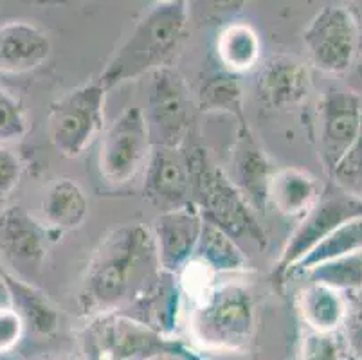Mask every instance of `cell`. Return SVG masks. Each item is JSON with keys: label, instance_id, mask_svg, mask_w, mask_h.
Wrapping results in <instances>:
<instances>
[{"label": "cell", "instance_id": "1", "mask_svg": "<svg viewBox=\"0 0 362 360\" xmlns=\"http://www.w3.org/2000/svg\"><path fill=\"white\" fill-rule=\"evenodd\" d=\"M156 238L148 227L128 223L110 231L88 262L78 305L96 317L136 306L163 276Z\"/></svg>", "mask_w": 362, "mask_h": 360}, {"label": "cell", "instance_id": "2", "mask_svg": "<svg viewBox=\"0 0 362 360\" xmlns=\"http://www.w3.org/2000/svg\"><path fill=\"white\" fill-rule=\"evenodd\" d=\"M187 24L186 0H159V4L137 22L127 42L101 72L103 87L108 91L164 67L182 44Z\"/></svg>", "mask_w": 362, "mask_h": 360}, {"label": "cell", "instance_id": "3", "mask_svg": "<svg viewBox=\"0 0 362 360\" xmlns=\"http://www.w3.org/2000/svg\"><path fill=\"white\" fill-rule=\"evenodd\" d=\"M187 151L192 173V202L199 207L204 220L235 240L249 238L259 249L267 247V234L256 218L255 207L223 173L207 151L193 146Z\"/></svg>", "mask_w": 362, "mask_h": 360}, {"label": "cell", "instance_id": "4", "mask_svg": "<svg viewBox=\"0 0 362 360\" xmlns=\"http://www.w3.org/2000/svg\"><path fill=\"white\" fill-rule=\"evenodd\" d=\"M256 310L251 290L240 281L213 285L199 297L189 332L200 348L216 353L245 352L252 342Z\"/></svg>", "mask_w": 362, "mask_h": 360}, {"label": "cell", "instance_id": "5", "mask_svg": "<svg viewBox=\"0 0 362 360\" xmlns=\"http://www.w3.org/2000/svg\"><path fill=\"white\" fill-rule=\"evenodd\" d=\"M107 88L100 79L72 88L56 99L49 110V139L67 158L83 155L100 137L105 123Z\"/></svg>", "mask_w": 362, "mask_h": 360}, {"label": "cell", "instance_id": "6", "mask_svg": "<svg viewBox=\"0 0 362 360\" xmlns=\"http://www.w3.org/2000/svg\"><path fill=\"white\" fill-rule=\"evenodd\" d=\"M171 342L150 325L123 312L90 317L81 333L87 360H150Z\"/></svg>", "mask_w": 362, "mask_h": 360}, {"label": "cell", "instance_id": "7", "mask_svg": "<svg viewBox=\"0 0 362 360\" xmlns=\"http://www.w3.org/2000/svg\"><path fill=\"white\" fill-rule=\"evenodd\" d=\"M358 216H362V200L346 193L334 182L325 187L317 202L305 216H301V222L283 247L274 265L276 279H287L292 269L325 238L330 236L342 223Z\"/></svg>", "mask_w": 362, "mask_h": 360}, {"label": "cell", "instance_id": "8", "mask_svg": "<svg viewBox=\"0 0 362 360\" xmlns=\"http://www.w3.org/2000/svg\"><path fill=\"white\" fill-rule=\"evenodd\" d=\"M151 150L153 144L143 110L128 107L103 135L98 158L101 178L114 187L127 186L146 170Z\"/></svg>", "mask_w": 362, "mask_h": 360}, {"label": "cell", "instance_id": "9", "mask_svg": "<svg viewBox=\"0 0 362 360\" xmlns=\"http://www.w3.org/2000/svg\"><path fill=\"white\" fill-rule=\"evenodd\" d=\"M148 107L143 112L153 146L182 148L192 127V98L182 76L171 67L150 74Z\"/></svg>", "mask_w": 362, "mask_h": 360}, {"label": "cell", "instance_id": "10", "mask_svg": "<svg viewBox=\"0 0 362 360\" xmlns=\"http://www.w3.org/2000/svg\"><path fill=\"white\" fill-rule=\"evenodd\" d=\"M362 128V98L350 88L330 87L315 108V143L325 173L330 177L357 141Z\"/></svg>", "mask_w": 362, "mask_h": 360}, {"label": "cell", "instance_id": "11", "mask_svg": "<svg viewBox=\"0 0 362 360\" xmlns=\"http://www.w3.org/2000/svg\"><path fill=\"white\" fill-rule=\"evenodd\" d=\"M308 62L327 74H344L354 65L358 47V28L344 8L325 6L303 31Z\"/></svg>", "mask_w": 362, "mask_h": 360}, {"label": "cell", "instance_id": "12", "mask_svg": "<svg viewBox=\"0 0 362 360\" xmlns=\"http://www.w3.org/2000/svg\"><path fill=\"white\" fill-rule=\"evenodd\" d=\"M204 229V216L193 202L175 209L160 211L156 216L151 233L156 238L157 252L163 270L179 274L195 257L200 234Z\"/></svg>", "mask_w": 362, "mask_h": 360}, {"label": "cell", "instance_id": "13", "mask_svg": "<svg viewBox=\"0 0 362 360\" xmlns=\"http://www.w3.org/2000/svg\"><path fill=\"white\" fill-rule=\"evenodd\" d=\"M144 197L160 211L192 202V173L184 146H153L144 170Z\"/></svg>", "mask_w": 362, "mask_h": 360}, {"label": "cell", "instance_id": "14", "mask_svg": "<svg viewBox=\"0 0 362 360\" xmlns=\"http://www.w3.org/2000/svg\"><path fill=\"white\" fill-rule=\"evenodd\" d=\"M231 170L229 178L235 186L242 191L255 211L263 213L269 206V182L274 171L245 119L238 121V132L231 151Z\"/></svg>", "mask_w": 362, "mask_h": 360}, {"label": "cell", "instance_id": "15", "mask_svg": "<svg viewBox=\"0 0 362 360\" xmlns=\"http://www.w3.org/2000/svg\"><path fill=\"white\" fill-rule=\"evenodd\" d=\"M256 91L263 105L272 110L296 108L312 94L310 71L296 56H271L262 65Z\"/></svg>", "mask_w": 362, "mask_h": 360}, {"label": "cell", "instance_id": "16", "mask_svg": "<svg viewBox=\"0 0 362 360\" xmlns=\"http://www.w3.org/2000/svg\"><path fill=\"white\" fill-rule=\"evenodd\" d=\"M49 233L24 207L13 206L0 213V252L18 269H40L47 256Z\"/></svg>", "mask_w": 362, "mask_h": 360}, {"label": "cell", "instance_id": "17", "mask_svg": "<svg viewBox=\"0 0 362 360\" xmlns=\"http://www.w3.org/2000/svg\"><path fill=\"white\" fill-rule=\"evenodd\" d=\"M51 56V40L35 24L8 22L0 25V72L24 74L42 67Z\"/></svg>", "mask_w": 362, "mask_h": 360}, {"label": "cell", "instance_id": "18", "mask_svg": "<svg viewBox=\"0 0 362 360\" xmlns=\"http://www.w3.org/2000/svg\"><path fill=\"white\" fill-rule=\"evenodd\" d=\"M350 297L328 285L308 281L296 296L299 319L307 330L332 333L342 328Z\"/></svg>", "mask_w": 362, "mask_h": 360}, {"label": "cell", "instance_id": "19", "mask_svg": "<svg viewBox=\"0 0 362 360\" xmlns=\"http://www.w3.org/2000/svg\"><path fill=\"white\" fill-rule=\"evenodd\" d=\"M321 193L317 178L299 168L276 170L269 182V204L283 216H305Z\"/></svg>", "mask_w": 362, "mask_h": 360}, {"label": "cell", "instance_id": "20", "mask_svg": "<svg viewBox=\"0 0 362 360\" xmlns=\"http://www.w3.org/2000/svg\"><path fill=\"white\" fill-rule=\"evenodd\" d=\"M0 272L8 285L11 306L22 317L25 328L31 330L35 335H52L60 325V315L56 312L51 299L38 286L25 281L22 277H16L15 274L8 272L2 267H0Z\"/></svg>", "mask_w": 362, "mask_h": 360}, {"label": "cell", "instance_id": "21", "mask_svg": "<svg viewBox=\"0 0 362 360\" xmlns=\"http://www.w3.org/2000/svg\"><path fill=\"white\" fill-rule=\"evenodd\" d=\"M42 213L45 227L51 233L62 234L83 226L88 216V200L72 178H58L45 191Z\"/></svg>", "mask_w": 362, "mask_h": 360}, {"label": "cell", "instance_id": "22", "mask_svg": "<svg viewBox=\"0 0 362 360\" xmlns=\"http://www.w3.org/2000/svg\"><path fill=\"white\" fill-rule=\"evenodd\" d=\"M216 54L227 72H249L259 64L262 40L255 28L243 22L223 25L216 40Z\"/></svg>", "mask_w": 362, "mask_h": 360}, {"label": "cell", "instance_id": "23", "mask_svg": "<svg viewBox=\"0 0 362 360\" xmlns=\"http://www.w3.org/2000/svg\"><path fill=\"white\" fill-rule=\"evenodd\" d=\"M195 257L216 276L249 270V260L238 247L235 238L206 220H204V229L200 234Z\"/></svg>", "mask_w": 362, "mask_h": 360}, {"label": "cell", "instance_id": "24", "mask_svg": "<svg viewBox=\"0 0 362 360\" xmlns=\"http://www.w3.org/2000/svg\"><path fill=\"white\" fill-rule=\"evenodd\" d=\"M175 281L177 274L164 270L157 285L136 305L141 312L137 319L166 337L175 328L180 306V286Z\"/></svg>", "mask_w": 362, "mask_h": 360}, {"label": "cell", "instance_id": "25", "mask_svg": "<svg viewBox=\"0 0 362 360\" xmlns=\"http://www.w3.org/2000/svg\"><path fill=\"white\" fill-rule=\"evenodd\" d=\"M362 254V216L354 218L350 222L342 223L328 238H325L315 249H312L301 262L292 269L291 276L303 274L317 263L328 262L334 257Z\"/></svg>", "mask_w": 362, "mask_h": 360}, {"label": "cell", "instance_id": "26", "mask_svg": "<svg viewBox=\"0 0 362 360\" xmlns=\"http://www.w3.org/2000/svg\"><path fill=\"white\" fill-rule=\"evenodd\" d=\"M199 105L204 112L235 115L238 121L245 119L243 114L242 87L231 72H220L204 79L199 91Z\"/></svg>", "mask_w": 362, "mask_h": 360}, {"label": "cell", "instance_id": "27", "mask_svg": "<svg viewBox=\"0 0 362 360\" xmlns=\"http://www.w3.org/2000/svg\"><path fill=\"white\" fill-rule=\"evenodd\" d=\"M303 274L310 281L322 283L351 296L362 290V254L334 257V260L310 267Z\"/></svg>", "mask_w": 362, "mask_h": 360}, {"label": "cell", "instance_id": "28", "mask_svg": "<svg viewBox=\"0 0 362 360\" xmlns=\"http://www.w3.org/2000/svg\"><path fill=\"white\" fill-rule=\"evenodd\" d=\"M247 0H186L187 16L199 28L202 25L231 24L235 16L242 13Z\"/></svg>", "mask_w": 362, "mask_h": 360}, {"label": "cell", "instance_id": "29", "mask_svg": "<svg viewBox=\"0 0 362 360\" xmlns=\"http://www.w3.org/2000/svg\"><path fill=\"white\" fill-rule=\"evenodd\" d=\"M29 132L28 114L15 95L0 88V144L18 143Z\"/></svg>", "mask_w": 362, "mask_h": 360}, {"label": "cell", "instance_id": "30", "mask_svg": "<svg viewBox=\"0 0 362 360\" xmlns=\"http://www.w3.org/2000/svg\"><path fill=\"white\" fill-rule=\"evenodd\" d=\"M348 346L339 332L322 333L307 330L303 337L301 360H346Z\"/></svg>", "mask_w": 362, "mask_h": 360}, {"label": "cell", "instance_id": "31", "mask_svg": "<svg viewBox=\"0 0 362 360\" xmlns=\"http://www.w3.org/2000/svg\"><path fill=\"white\" fill-rule=\"evenodd\" d=\"M330 180L346 193L362 200V128L354 146L341 158V163L330 175Z\"/></svg>", "mask_w": 362, "mask_h": 360}, {"label": "cell", "instance_id": "32", "mask_svg": "<svg viewBox=\"0 0 362 360\" xmlns=\"http://www.w3.org/2000/svg\"><path fill=\"white\" fill-rule=\"evenodd\" d=\"M348 303V312L342 323V337L348 346V352L357 360H362V296L361 292L351 294Z\"/></svg>", "mask_w": 362, "mask_h": 360}, {"label": "cell", "instance_id": "33", "mask_svg": "<svg viewBox=\"0 0 362 360\" xmlns=\"http://www.w3.org/2000/svg\"><path fill=\"white\" fill-rule=\"evenodd\" d=\"M22 177V163L8 146L0 144V206H4L18 187Z\"/></svg>", "mask_w": 362, "mask_h": 360}, {"label": "cell", "instance_id": "34", "mask_svg": "<svg viewBox=\"0 0 362 360\" xmlns=\"http://www.w3.org/2000/svg\"><path fill=\"white\" fill-rule=\"evenodd\" d=\"M25 325L13 306L0 308V355L13 352L22 341Z\"/></svg>", "mask_w": 362, "mask_h": 360}, {"label": "cell", "instance_id": "35", "mask_svg": "<svg viewBox=\"0 0 362 360\" xmlns=\"http://www.w3.org/2000/svg\"><path fill=\"white\" fill-rule=\"evenodd\" d=\"M150 360H202L199 355L192 353L189 349H186L184 346L177 344V342H171L164 352L157 353L153 359Z\"/></svg>", "mask_w": 362, "mask_h": 360}, {"label": "cell", "instance_id": "36", "mask_svg": "<svg viewBox=\"0 0 362 360\" xmlns=\"http://www.w3.org/2000/svg\"><path fill=\"white\" fill-rule=\"evenodd\" d=\"M341 6L350 15L358 31H362V0H341Z\"/></svg>", "mask_w": 362, "mask_h": 360}, {"label": "cell", "instance_id": "37", "mask_svg": "<svg viewBox=\"0 0 362 360\" xmlns=\"http://www.w3.org/2000/svg\"><path fill=\"white\" fill-rule=\"evenodd\" d=\"M2 306H11V297H9L8 285H6L2 272H0V308H2Z\"/></svg>", "mask_w": 362, "mask_h": 360}, {"label": "cell", "instance_id": "38", "mask_svg": "<svg viewBox=\"0 0 362 360\" xmlns=\"http://www.w3.org/2000/svg\"><path fill=\"white\" fill-rule=\"evenodd\" d=\"M0 360H4V359H2V355H0Z\"/></svg>", "mask_w": 362, "mask_h": 360}]
</instances>
